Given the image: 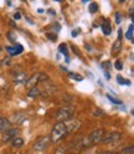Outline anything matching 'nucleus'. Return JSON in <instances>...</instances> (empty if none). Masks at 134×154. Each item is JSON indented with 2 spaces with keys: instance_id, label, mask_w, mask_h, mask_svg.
<instances>
[{
  "instance_id": "27",
  "label": "nucleus",
  "mask_w": 134,
  "mask_h": 154,
  "mask_svg": "<svg viewBox=\"0 0 134 154\" xmlns=\"http://www.w3.org/2000/svg\"><path fill=\"white\" fill-rule=\"evenodd\" d=\"M122 154H133V147L124 148V149L122 150Z\"/></svg>"
},
{
  "instance_id": "36",
  "label": "nucleus",
  "mask_w": 134,
  "mask_h": 154,
  "mask_svg": "<svg viewBox=\"0 0 134 154\" xmlns=\"http://www.w3.org/2000/svg\"><path fill=\"white\" fill-rule=\"evenodd\" d=\"M0 51H2V46H0Z\"/></svg>"
},
{
  "instance_id": "8",
  "label": "nucleus",
  "mask_w": 134,
  "mask_h": 154,
  "mask_svg": "<svg viewBox=\"0 0 134 154\" xmlns=\"http://www.w3.org/2000/svg\"><path fill=\"white\" fill-rule=\"evenodd\" d=\"M84 148H86L84 138L76 139V140L71 144V152H73V153H80V152H81V150H83Z\"/></svg>"
},
{
  "instance_id": "20",
  "label": "nucleus",
  "mask_w": 134,
  "mask_h": 154,
  "mask_svg": "<svg viewBox=\"0 0 134 154\" xmlns=\"http://www.w3.org/2000/svg\"><path fill=\"white\" fill-rule=\"evenodd\" d=\"M8 40L10 41L11 44H14V45H15V44H17V42H16V37H15V34H14L13 31H9V32H8Z\"/></svg>"
},
{
  "instance_id": "10",
  "label": "nucleus",
  "mask_w": 134,
  "mask_h": 154,
  "mask_svg": "<svg viewBox=\"0 0 134 154\" xmlns=\"http://www.w3.org/2000/svg\"><path fill=\"white\" fill-rule=\"evenodd\" d=\"M16 134H17V131L15 128H9L6 129L5 132H3V142L8 143V142H11L15 137H16Z\"/></svg>"
},
{
  "instance_id": "14",
  "label": "nucleus",
  "mask_w": 134,
  "mask_h": 154,
  "mask_svg": "<svg viewBox=\"0 0 134 154\" xmlns=\"http://www.w3.org/2000/svg\"><path fill=\"white\" fill-rule=\"evenodd\" d=\"M120 49H122V40L117 38V40L114 41L113 46H112V55L113 56H117L120 52Z\"/></svg>"
},
{
  "instance_id": "9",
  "label": "nucleus",
  "mask_w": 134,
  "mask_h": 154,
  "mask_svg": "<svg viewBox=\"0 0 134 154\" xmlns=\"http://www.w3.org/2000/svg\"><path fill=\"white\" fill-rule=\"evenodd\" d=\"M5 50L10 56H15V55H19V54H23L24 46L20 45V44H15V46H6Z\"/></svg>"
},
{
  "instance_id": "2",
  "label": "nucleus",
  "mask_w": 134,
  "mask_h": 154,
  "mask_svg": "<svg viewBox=\"0 0 134 154\" xmlns=\"http://www.w3.org/2000/svg\"><path fill=\"white\" fill-rule=\"evenodd\" d=\"M49 76H47L46 73L44 72H36L34 73L31 77H29V80L26 81L25 86H26V88H32L35 87V86H39V83H42V82H46V81H49Z\"/></svg>"
},
{
  "instance_id": "12",
  "label": "nucleus",
  "mask_w": 134,
  "mask_h": 154,
  "mask_svg": "<svg viewBox=\"0 0 134 154\" xmlns=\"http://www.w3.org/2000/svg\"><path fill=\"white\" fill-rule=\"evenodd\" d=\"M101 29H102V32L106 35V36H108V35L112 34V25H111L109 20H103Z\"/></svg>"
},
{
  "instance_id": "22",
  "label": "nucleus",
  "mask_w": 134,
  "mask_h": 154,
  "mask_svg": "<svg viewBox=\"0 0 134 154\" xmlns=\"http://www.w3.org/2000/svg\"><path fill=\"white\" fill-rule=\"evenodd\" d=\"M60 52H62V54L66 56V59L69 57V50H67V47H66L65 44H61V45H60Z\"/></svg>"
},
{
  "instance_id": "34",
  "label": "nucleus",
  "mask_w": 134,
  "mask_h": 154,
  "mask_svg": "<svg viewBox=\"0 0 134 154\" xmlns=\"http://www.w3.org/2000/svg\"><path fill=\"white\" fill-rule=\"evenodd\" d=\"M9 24H10L11 26H15V23H14L13 20H9Z\"/></svg>"
},
{
  "instance_id": "25",
  "label": "nucleus",
  "mask_w": 134,
  "mask_h": 154,
  "mask_svg": "<svg viewBox=\"0 0 134 154\" xmlns=\"http://www.w3.org/2000/svg\"><path fill=\"white\" fill-rule=\"evenodd\" d=\"M102 67H103L104 72H107V70H109V67H111V62H109V61L103 62V63H102Z\"/></svg>"
},
{
  "instance_id": "6",
  "label": "nucleus",
  "mask_w": 134,
  "mask_h": 154,
  "mask_svg": "<svg viewBox=\"0 0 134 154\" xmlns=\"http://www.w3.org/2000/svg\"><path fill=\"white\" fill-rule=\"evenodd\" d=\"M122 139V133L119 132H109L106 136H103L101 143L103 144H112V143H117Z\"/></svg>"
},
{
  "instance_id": "11",
  "label": "nucleus",
  "mask_w": 134,
  "mask_h": 154,
  "mask_svg": "<svg viewBox=\"0 0 134 154\" xmlns=\"http://www.w3.org/2000/svg\"><path fill=\"white\" fill-rule=\"evenodd\" d=\"M29 80V76L26 75V72L19 70L14 73V82L15 83H26V81Z\"/></svg>"
},
{
  "instance_id": "13",
  "label": "nucleus",
  "mask_w": 134,
  "mask_h": 154,
  "mask_svg": "<svg viewBox=\"0 0 134 154\" xmlns=\"http://www.w3.org/2000/svg\"><path fill=\"white\" fill-rule=\"evenodd\" d=\"M40 94H41V88L39 86H35V87L30 88V91L27 92V97L29 98H36V97H39Z\"/></svg>"
},
{
  "instance_id": "28",
  "label": "nucleus",
  "mask_w": 134,
  "mask_h": 154,
  "mask_svg": "<svg viewBox=\"0 0 134 154\" xmlns=\"http://www.w3.org/2000/svg\"><path fill=\"white\" fill-rule=\"evenodd\" d=\"M116 23L120 24L122 23V14L120 13H116Z\"/></svg>"
},
{
  "instance_id": "23",
  "label": "nucleus",
  "mask_w": 134,
  "mask_h": 154,
  "mask_svg": "<svg viewBox=\"0 0 134 154\" xmlns=\"http://www.w3.org/2000/svg\"><path fill=\"white\" fill-rule=\"evenodd\" d=\"M106 97L112 102V103H114V104H122V101L120 100H118V98H114V97H112L111 94H107Z\"/></svg>"
},
{
  "instance_id": "19",
  "label": "nucleus",
  "mask_w": 134,
  "mask_h": 154,
  "mask_svg": "<svg viewBox=\"0 0 134 154\" xmlns=\"http://www.w3.org/2000/svg\"><path fill=\"white\" fill-rule=\"evenodd\" d=\"M99 9V6H98V4L97 3H91L90 4V6H88V10H90V13L91 14H94L96 11H97Z\"/></svg>"
},
{
  "instance_id": "5",
  "label": "nucleus",
  "mask_w": 134,
  "mask_h": 154,
  "mask_svg": "<svg viewBox=\"0 0 134 154\" xmlns=\"http://www.w3.org/2000/svg\"><path fill=\"white\" fill-rule=\"evenodd\" d=\"M75 111L72 108H60V109H57L56 111V114H55V117L57 119V122H65L67 119H70L72 118V116H73Z\"/></svg>"
},
{
  "instance_id": "21",
  "label": "nucleus",
  "mask_w": 134,
  "mask_h": 154,
  "mask_svg": "<svg viewBox=\"0 0 134 154\" xmlns=\"http://www.w3.org/2000/svg\"><path fill=\"white\" fill-rule=\"evenodd\" d=\"M133 24H130L129 25V30L127 31V34H126V36H127V38L128 40H130V41H133Z\"/></svg>"
},
{
  "instance_id": "26",
  "label": "nucleus",
  "mask_w": 134,
  "mask_h": 154,
  "mask_svg": "<svg viewBox=\"0 0 134 154\" xmlns=\"http://www.w3.org/2000/svg\"><path fill=\"white\" fill-rule=\"evenodd\" d=\"M114 66H116V69H117L118 71H120V70L123 69V63H122V61H120V60H117V61H116V63H114Z\"/></svg>"
},
{
  "instance_id": "15",
  "label": "nucleus",
  "mask_w": 134,
  "mask_h": 154,
  "mask_svg": "<svg viewBox=\"0 0 134 154\" xmlns=\"http://www.w3.org/2000/svg\"><path fill=\"white\" fill-rule=\"evenodd\" d=\"M9 128H10V122H9V119L0 117V132H5Z\"/></svg>"
},
{
  "instance_id": "37",
  "label": "nucleus",
  "mask_w": 134,
  "mask_h": 154,
  "mask_svg": "<svg viewBox=\"0 0 134 154\" xmlns=\"http://www.w3.org/2000/svg\"><path fill=\"white\" fill-rule=\"evenodd\" d=\"M0 36H2V32H0Z\"/></svg>"
},
{
  "instance_id": "17",
  "label": "nucleus",
  "mask_w": 134,
  "mask_h": 154,
  "mask_svg": "<svg viewBox=\"0 0 134 154\" xmlns=\"http://www.w3.org/2000/svg\"><path fill=\"white\" fill-rule=\"evenodd\" d=\"M24 139L21 138V137H15L13 140H11V144H13V147H15V148H21L23 146H24Z\"/></svg>"
},
{
  "instance_id": "32",
  "label": "nucleus",
  "mask_w": 134,
  "mask_h": 154,
  "mask_svg": "<svg viewBox=\"0 0 134 154\" xmlns=\"http://www.w3.org/2000/svg\"><path fill=\"white\" fill-rule=\"evenodd\" d=\"M14 19H15V20H20V19H21V14L20 13H16L14 15Z\"/></svg>"
},
{
  "instance_id": "18",
  "label": "nucleus",
  "mask_w": 134,
  "mask_h": 154,
  "mask_svg": "<svg viewBox=\"0 0 134 154\" xmlns=\"http://www.w3.org/2000/svg\"><path fill=\"white\" fill-rule=\"evenodd\" d=\"M69 77H70V79H72V80H75V81H78V82L83 80V77L81 75L75 73V72H69Z\"/></svg>"
},
{
  "instance_id": "33",
  "label": "nucleus",
  "mask_w": 134,
  "mask_h": 154,
  "mask_svg": "<svg viewBox=\"0 0 134 154\" xmlns=\"http://www.w3.org/2000/svg\"><path fill=\"white\" fill-rule=\"evenodd\" d=\"M104 76H106V79H107V80H109V79H111V75H109L108 72H104Z\"/></svg>"
},
{
  "instance_id": "30",
  "label": "nucleus",
  "mask_w": 134,
  "mask_h": 154,
  "mask_svg": "<svg viewBox=\"0 0 134 154\" xmlns=\"http://www.w3.org/2000/svg\"><path fill=\"white\" fill-rule=\"evenodd\" d=\"M65 153H66V150H65L62 147H61V148H57V150L55 152V154H65Z\"/></svg>"
},
{
  "instance_id": "1",
  "label": "nucleus",
  "mask_w": 134,
  "mask_h": 154,
  "mask_svg": "<svg viewBox=\"0 0 134 154\" xmlns=\"http://www.w3.org/2000/svg\"><path fill=\"white\" fill-rule=\"evenodd\" d=\"M65 136H67V129H66L65 123L63 122H57L53 126L52 132H51V136H50L51 142L57 143V142H60Z\"/></svg>"
},
{
  "instance_id": "7",
  "label": "nucleus",
  "mask_w": 134,
  "mask_h": 154,
  "mask_svg": "<svg viewBox=\"0 0 134 154\" xmlns=\"http://www.w3.org/2000/svg\"><path fill=\"white\" fill-rule=\"evenodd\" d=\"M65 126H66V129H67V134H71L73 133L75 131H77L81 126V122L78 119H75V118H70L63 122Z\"/></svg>"
},
{
  "instance_id": "35",
  "label": "nucleus",
  "mask_w": 134,
  "mask_h": 154,
  "mask_svg": "<svg viewBox=\"0 0 134 154\" xmlns=\"http://www.w3.org/2000/svg\"><path fill=\"white\" fill-rule=\"evenodd\" d=\"M101 154H114V153H112V152H103V153H101Z\"/></svg>"
},
{
  "instance_id": "31",
  "label": "nucleus",
  "mask_w": 134,
  "mask_h": 154,
  "mask_svg": "<svg viewBox=\"0 0 134 154\" xmlns=\"http://www.w3.org/2000/svg\"><path fill=\"white\" fill-rule=\"evenodd\" d=\"M78 34H80V29H76V30H73V31H72V36H73V37H76Z\"/></svg>"
},
{
  "instance_id": "29",
  "label": "nucleus",
  "mask_w": 134,
  "mask_h": 154,
  "mask_svg": "<svg viewBox=\"0 0 134 154\" xmlns=\"http://www.w3.org/2000/svg\"><path fill=\"white\" fill-rule=\"evenodd\" d=\"M46 36L49 37L51 41H56V37H57V36H56V34H51V32H49V34H47Z\"/></svg>"
},
{
  "instance_id": "16",
  "label": "nucleus",
  "mask_w": 134,
  "mask_h": 154,
  "mask_svg": "<svg viewBox=\"0 0 134 154\" xmlns=\"http://www.w3.org/2000/svg\"><path fill=\"white\" fill-rule=\"evenodd\" d=\"M21 118L26 119V117H25V116H24V114H21V113H20V114H19V113H17V114H14V116H13V117L10 118V121H9V122H10V123H11V122H13V123H23L24 121H23Z\"/></svg>"
},
{
  "instance_id": "3",
  "label": "nucleus",
  "mask_w": 134,
  "mask_h": 154,
  "mask_svg": "<svg viewBox=\"0 0 134 154\" xmlns=\"http://www.w3.org/2000/svg\"><path fill=\"white\" fill-rule=\"evenodd\" d=\"M103 136H104V131H103V129H96V131L91 132V133L88 134V137L84 138L86 148H87V147H92V146H96V144L101 143Z\"/></svg>"
},
{
  "instance_id": "24",
  "label": "nucleus",
  "mask_w": 134,
  "mask_h": 154,
  "mask_svg": "<svg viewBox=\"0 0 134 154\" xmlns=\"http://www.w3.org/2000/svg\"><path fill=\"white\" fill-rule=\"evenodd\" d=\"M117 82H118L119 85H128V86L130 85V81H128V80L124 81V79H123L122 76H117Z\"/></svg>"
},
{
  "instance_id": "4",
  "label": "nucleus",
  "mask_w": 134,
  "mask_h": 154,
  "mask_svg": "<svg viewBox=\"0 0 134 154\" xmlns=\"http://www.w3.org/2000/svg\"><path fill=\"white\" fill-rule=\"evenodd\" d=\"M50 144H51V139L49 136H42L40 138H37V140L34 143V147L32 149L35 152H44L45 149H47L50 147Z\"/></svg>"
}]
</instances>
